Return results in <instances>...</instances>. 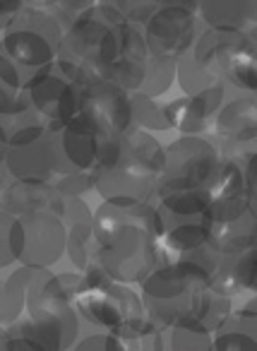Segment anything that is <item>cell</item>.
<instances>
[{
  "label": "cell",
  "instance_id": "obj_1",
  "mask_svg": "<svg viewBox=\"0 0 257 351\" xmlns=\"http://www.w3.org/2000/svg\"><path fill=\"white\" fill-rule=\"evenodd\" d=\"M79 325L82 320L60 287L58 274L51 269H32L25 315L5 330L12 337L36 341L46 351H73L79 341Z\"/></svg>",
  "mask_w": 257,
  "mask_h": 351
},
{
  "label": "cell",
  "instance_id": "obj_2",
  "mask_svg": "<svg viewBox=\"0 0 257 351\" xmlns=\"http://www.w3.org/2000/svg\"><path fill=\"white\" fill-rule=\"evenodd\" d=\"M209 287L212 277L199 265L175 258L140 284V298L147 317L164 330L178 322H193L199 296Z\"/></svg>",
  "mask_w": 257,
  "mask_h": 351
},
{
  "label": "cell",
  "instance_id": "obj_3",
  "mask_svg": "<svg viewBox=\"0 0 257 351\" xmlns=\"http://www.w3.org/2000/svg\"><path fill=\"white\" fill-rule=\"evenodd\" d=\"M118 58L116 27L103 17L99 3H94L73 27L63 34L56 65L79 84L99 77V70Z\"/></svg>",
  "mask_w": 257,
  "mask_h": 351
},
{
  "label": "cell",
  "instance_id": "obj_4",
  "mask_svg": "<svg viewBox=\"0 0 257 351\" xmlns=\"http://www.w3.org/2000/svg\"><path fill=\"white\" fill-rule=\"evenodd\" d=\"M63 34V27L53 17L32 3H25V8L12 17L0 36L3 56H8L20 68L36 73L56 63Z\"/></svg>",
  "mask_w": 257,
  "mask_h": 351
},
{
  "label": "cell",
  "instance_id": "obj_5",
  "mask_svg": "<svg viewBox=\"0 0 257 351\" xmlns=\"http://www.w3.org/2000/svg\"><path fill=\"white\" fill-rule=\"evenodd\" d=\"M171 258L161 245V239L145 229H121L106 239L97 250V265L118 284H142L151 272L169 265Z\"/></svg>",
  "mask_w": 257,
  "mask_h": 351
},
{
  "label": "cell",
  "instance_id": "obj_6",
  "mask_svg": "<svg viewBox=\"0 0 257 351\" xmlns=\"http://www.w3.org/2000/svg\"><path fill=\"white\" fill-rule=\"evenodd\" d=\"M221 164V152L207 137H178L166 147V169L156 188L159 197L178 191L207 188Z\"/></svg>",
  "mask_w": 257,
  "mask_h": 351
},
{
  "label": "cell",
  "instance_id": "obj_7",
  "mask_svg": "<svg viewBox=\"0 0 257 351\" xmlns=\"http://www.w3.org/2000/svg\"><path fill=\"white\" fill-rule=\"evenodd\" d=\"M199 3L193 0H159V10L145 27L149 56L178 60L197 44L204 25L197 17Z\"/></svg>",
  "mask_w": 257,
  "mask_h": 351
},
{
  "label": "cell",
  "instance_id": "obj_8",
  "mask_svg": "<svg viewBox=\"0 0 257 351\" xmlns=\"http://www.w3.org/2000/svg\"><path fill=\"white\" fill-rule=\"evenodd\" d=\"M68 248V229L63 219L46 212L15 217L12 226V253L20 267L51 269Z\"/></svg>",
  "mask_w": 257,
  "mask_h": 351
},
{
  "label": "cell",
  "instance_id": "obj_9",
  "mask_svg": "<svg viewBox=\"0 0 257 351\" xmlns=\"http://www.w3.org/2000/svg\"><path fill=\"white\" fill-rule=\"evenodd\" d=\"M82 89L84 84L75 82L53 63L36 73L27 87V97L34 111L49 123V130L56 132L82 113Z\"/></svg>",
  "mask_w": 257,
  "mask_h": 351
},
{
  "label": "cell",
  "instance_id": "obj_10",
  "mask_svg": "<svg viewBox=\"0 0 257 351\" xmlns=\"http://www.w3.org/2000/svg\"><path fill=\"white\" fill-rule=\"evenodd\" d=\"M156 188H159V176L151 173L145 164H140L125 149V140H123V156L113 166L99 171L94 191L103 197V202L156 205Z\"/></svg>",
  "mask_w": 257,
  "mask_h": 351
},
{
  "label": "cell",
  "instance_id": "obj_11",
  "mask_svg": "<svg viewBox=\"0 0 257 351\" xmlns=\"http://www.w3.org/2000/svg\"><path fill=\"white\" fill-rule=\"evenodd\" d=\"M3 169L12 181L49 183V186H53L56 178L70 173L68 164L63 159V152H60L58 135L51 130L44 132L39 140L29 142V145L10 147Z\"/></svg>",
  "mask_w": 257,
  "mask_h": 351
},
{
  "label": "cell",
  "instance_id": "obj_12",
  "mask_svg": "<svg viewBox=\"0 0 257 351\" xmlns=\"http://www.w3.org/2000/svg\"><path fill=\"white\" fill-rule=\"evenodd\" d=\"M82 116H87L108 137L125 140V137L137 132L135 118H132L130 94L118 89L116 84L103 82V80H94V82L84 84Z\"/></svg>",
  "mask_w": 257,
  "mask_h": 351
},
{
  "label": "cell",
  "instance_id": "obj_13",
  "mask_svg": "<svg viewBox=\"0 0 257 351\" xmlns=\"http://www.w3.org/2000/svg\"><path fill=\"white\" fill-rule=\"evenodd\" d=\"M212 140L221 156H245L257 152V97L228 99L214 121Z\"/></svg>",
  "mask_w": 257,
  "mask_h": 351
},
{
  "label": "cell",
  "instance_id": "obj_14",
  "mask_svg": "<svg viewBox=\"0 0 257 351\" xmlns=\"http://www.w3.org/2000/svg\"><path fill=\"white\" fill-rule=\"evenodd\" d=\"M58 135V145L63 152V159L68 164L70 173H97L101 156L106 152V145L111 137L101 132L87 116L79 113L77 118L56 130Z\"/></svg>",
  "mask_w": 257,
  "mask_h": 351
},
{
  "label": "cell",
  "instance_id": "obj_15",
  "mask_svg": "<svg viewBox=\"0 0 257 351\" xmlns=\"http://www.w3.org/2000/svg\"><path fill=\"white\" fill-rule=\"evenodd\" d=\"M226 94L228 87L221 82L197 97H183L166 104L164 111L171 130H178L180 137H202L214 125L223 104L228 101Z\"/></svg>",
  "mask_w": 257,
  "mask_h": 351
},
{
  "label": "cell",
  "instance_id": "obj_16",
  "mask_svg": "<svg viewBox=\"0 0 257 351\" xmlns=\"http://www.w3.org/2000/svg\"><path fill=\"white\" fill-rule=\"evenodd\" d=\"M255 49L245 32H221V29H204L199 34L197 44L193 46V58L204 73H209L214 80L223 82L226 73L245 58Z\"/></svg>",
  "mask_w": 257,
  "mask_h": 351
},
{
  "label": "cell",
  "instance_id": "obj_17",
  "mask_svg": "<svg viewBox=\"0 0 257 351\" xmlns=\"http://www.w3.org/2000/svg\"><path fill=\"white\" fill-rule=\"evenodd\" d=\"M145 229L147 234L164 239V224L156 205H142V202H101L94 212V239L101 245L121 229Z\"/></svg>",
  "mask_w": 257,
  "mask_h": 351
},
{
  "label": "cell",
  "instance_id": "obj_18",
  "mask_svg": "<svg viewBox=\"0 0 257 351\" xmlns=\"http://www.w3.org/2000/svg\"><path fill=\"white\" fill-rule=\"evenodd\" d=\"M63 224L68 229V248L65 255L73 263L75 272H87L97 263L99 243L94 239V212L82 197H65Z\"/></svg>",
  "mask_w": 257,
  "mask_h": 351
},
{
  "label": "cell",
  "instance_id": "obj_19",
  "mask_svg": "<svg viewBox=\"0 0 257 351\" xmlns=\"http://www.w3.org/2000/svg\"><path fill=\"white\" fill-rule=\"evenodd\" d=\"M0 207L10 212L12 217L22 215H46L63 217L65 197L49 183H25V181H10L0 197Z\"/></svg>",
  "mask_w": 257,
  "mask_h": 351
},
{
  "label": "cell",
  "instance_id": "obj_20",
  "mask_svg": "<svg viewBox=\"0 0 257 351\" xmlns=\"http://www.w3.org/2000/svg\"><path fill=\"white\" fill-rule=\"evenodd\" d=\"M204 29L245 32L257 25V0H204L197 8Z\"/></svg>",
  "mask_w": 257,
  "mask_h": 351
},
{
  "label": "cell",
  "instance_id": "obj_21",
  "mask_svg": "<svg viewBox=\"0 0 257 351\" xmlns=\"http://www.w3.org/2000/svg\"><path fill=\"white\" fill-rule=\"evenodd\" d=\"M212 289L219 293H226L228 298H236L245 291L247 296H257V243L247 248L245 253L231 255L221 260Z\"/></svg>",
  "mask_w": 257,
  "mask_h": 351
},
{
  "label": "cell",
  "instance_id": "obj_22",
  "mask_svg": "<svg viewBox=\"0 0 257 351\" xmlns=\"http://www.w3.org/2000/svg\"><path fill=\"white\" fill-rule=\"evenodd\" d=\"M212 207V195L207 188H193V191H178L159 197L156 210H159L161 224L173 226L185 221H199L207 217V210Z\"/></svg>",
  "mask_w": 257,
  "mask_h": 351
},
{
  "label": "cell",
  "instance_id": "obj_23",
  "mask_svg": "<svg viewBox=\"0 0 257 351\" xmlns=\"http://www.w3.org/2000/svg\"><path fill=\"white\" fill-rule=\"evenodd\" d=\"M212 351H257V315L231 313L214 330Z\"/></svg>",
  "mask_w": 257,
  "mask_h": 351
},
{
  "label": "cell",
  "instance_id": "obj_24",
  "mask_svg": "<svg viewBox=\"0 0 257 351\" xmlns=\"http://www.w3.org/2000/svg\"><path fill=\"white\" fill-rule=\"evenodd\" d=\"M156 351H212V332L197 322H178L156 332Z\"/></svg>",
  "mask_w": 257,
  "mask_h": 351
},
{
  "label": "cell",
  "instance_id": "obj_25",
  "mask_svg": "<svg viewBox=\"0 0 257 351\" xmlns=\"http://www.w3.org/2000/svg\"><path fill=\"white\" fill-rule=\"evenodd\" d=\"M32 267H20L3 282V296H0V330L15 325L27 308V289H29Z\"/></svg>",
  "mask_w": 257,
  "mask_h": 351
},
{
  "label": "cell",
  "instance_id": "obj_26",
  "mask_svg": "<svg viewBox=\"0 0 257 351\" xmlns=\"http://www.w3.org/2000/svg\"><path fill=\"white\" fill-rule=\"evenodd\" d=\"M161 245L169 253V258H178V255L193 253V250L209 245V226L207 217L199 221H185V224H173L164 229V239Z\"/></svg>",
  "mask_w": 257,
  "mask_h": 351
},
{
  "label": "cell",
  "instance_id": "obj_27",
  "mask_svg": "<svg viewBox=\"0 0 257 351\" xmlns=\"http://www.w3.org/2000/svg\"><path fill=\"white\" fill-rule=\"evenodd\" d=\"M231 313H233V298H228L226 293L214 291V289L209 287V289H204L202 296H199L193 322L202 325L204 330H209L214 335V330H217Z\"/></svg>",
  "mask_w": 257,
  "mask_h": 351
},
{
  "label": "cell",
  "instance_id": "obj_28",
  "mask_svg": "<svg viewBox=\"0 0 257 351\" xmlns=\"http://www.w3.org/2000/svg\"><path fill=\"white\" fill-rule=\"evenodd\" d=\"M125 149L135 156L140 164H145L151 173H156L161 178L166 169V147L156 140L154 135L145 130H137L135 135L125 137Z\"/></svg>",
  "mask_w": 257,
  "mask_h": 351
},
{
  "label": "cell",
  "instance_id": "obj_29",
  "mask_svg": "<svg viewBox=\"0 0 257 351\" xmlns=\"http://www.w3.org/2000/svg\"><path fill=\"white\" fill-rule=\"evenodd\" d=\"M207 191H209V195H212V200L245 193V176H243V169H241V164H238V159H233V156H221V164H219L217 173H214Z\"/></svg>",
  "mask_w": 257,
  "mask_h": 351
},
{
  "label": "cell",
  "instance_id": "obj_30",
  "mask_svg": "<svg viewBox=\"0 0 257 351\" xmlns=\"http://www.w3.org/2000/svg\"><path fill=\"white\" fill-rule=\"evenodd\" d=\"M175 63L173 58H159V56H149L145 68V82L140 87V94L149 99H156L171 89L175 82Z\"/></svg>",
  "mask_w": 257,
  "mask_h": 351
},
{
  "label": "cell",
  "instance_id": "obj_31",
  "mask_svg": "<svg viewBox=\"0 0 257 351\" xmlns=\"http://www.w3.org/2000/svg\"><path fill=\"white\" fill-rule=\"evenodd\" d=\"M130 106H132V118H135L137 130H145V132L171 130L164 106H161L156 99H149V97H145V94L135 92V94H130Z\"/></svg>",
  "mask_w": 257,
  "mask_h": 351
},
{
  "label": "cell",
  "instance_id": "obj_32",
  "mask_svg": "<svg viewBox=\"0 0 257 351\" xmlns=\"http://www.w3.org/2000/svg\"><path fill=\"white\" fill-rule=\"evenodd\" d=\"M175 80H178L180 89H183L188 97H197V94L221 84L219 80H214L212 75L204 73V70L195 63L193 51H188V53L178 58V63H175Z\"/></svg>",
  "mask_w": 257,
  "mask_h": 351
},
{
  "label": "cell",
  "instance_id": "obj_33",
  "mask_svg": "<svg viewBox=\"0 0 257 351\" xmlns=\"http://www.w3.org/2000/svg\"><path fill=\"white\" fill-rule=\"evenodd\" d=\"M223 84L238 97H257V46L228 70Z\"/></svg>",
  "mask_w": 257,
  "mask_h": 351
},
{
  "label": "cell",
  "instance_id": "obj_34",
  "mask_svg": "<svg viewBox=\"0 0 257 351\" xmlns=\"http://www.w3.org/2000/svg\"><path fill=\"white\" fill-rule=\"evenodd\" d=\"M118 39V58L116 60H130V63L147 65L149 60V49H147L145 29L135 25H121L116 27Z\"/></svg>",
  "mask_w": 257,
  "mask_h": 351
},
{
  "label": "cell",
  "instance_id": "obj_35",
  "mask_svg": "<svg viewBox=\"0 0 257 351\" xmlns=\"http://www.w3.org/2000/svg\"><path fill=\"white\" fill-rule=\"evenodd\" d=\"M32 5L44 10L46 15H51L60 27H63V32H68L70 27H73L75 22L94 5V3L92 0H84V3H77V0H34Z\"/></svg>",
  "mask_w": 257,
  "mask_h": 351
},
{
  "label": "cell",
  "instance_id": "obj_36",
  "mask_svg": "<svg viewBox=\"0 0 257 351\" xmlns=\"http://www.w3.org/2000/svg\"><path fill=\"white\" fill-rule=\"evenodd\" d=\"M116 8L121 10L125 25H135L145 29L149 20L159 10V0H113Z\"/></svg>",
  "mask_w": 257,
  "mask_h": 351
},
{
  "label": "cell",
  "instance_id": "obj_37",
  "mask_svg": "<svg viewBox=\"0 0 257 351\" xmlns=\"http://www.w3.org/2000/svg\"><path fill=\"white\" fill-rule=\"evenodd\" d=\"M36 73H39V70H36ZM36 73L20 68V65L12 63V60L8 58V56H3V51H0V82L5 84L8 89H12V92H27V87H29L32 80L36 77Z\"/></svg>",
  "mask_w": 257,
  "mask_h": 351
},
{
  "label": "cell",
  "instance_id": "obj_38",
  "mask_svg": "<svg viewBox=\"0 0 257 351\" xmlns=\"http://www.w3.org/2000/svg\"><path fill=\"white\" fill-rule=\"evenodd\" d=\"M94 186H97V173H82V171L60 176L53 181V188L63 197H82L84 193L94 191Z\"/></svg>",
  "mask_w": 257,
  "mask_h": 351
},
{
  "label": "cell",
  "instance_id": "obj_39",
  "mask_svg": "<svg viewBox=\"0 0 257 351\" xmlns=\"http://www.w3.org/2000/svg\"><path fill=\"white\" fill-rule=\"evenodd\" d=\"M73 351H127V344L116 335L108 332H94L87 335L73 346Z\"/></svg>",
  "mask_w": 257,
  "mask_h": 351
},
{
  "label": "cell",
  "instance_id": "obj_40",
  "mask_svg": "<svg viewBox=\"0 0 257 351\" xmlns=\"http://www.w3.org/2000/svg\"><path fill=\"white\" fill-rule=\"evenodd\" d=\"M12 226H15V217L0 207V269L17 263L12 253Z\"/></svg>",
  "mask_w": 257,
  "mask_h": 351
},
{
  "label": "cell",
  "instance_id": "obj_41",
  "mask_svg": "<svg viewBox=\"0 0 257 351\" xmlns=\"http://www.w3.org/2000/svg\"><path fill=\"white\" fill-rule=\"evenodd\" d=\"M233 159H238V164H241L243 176H245V195L252 210L257 212V152H250L245 156H233Z\"/></svg>",
  "mask_w": 257,
  "mask_h": 351
},
{
  "label": "cell",
  "instance_id": "obj_42",
  "mask_svg": "<svg viewBox=\"0 0 257 351\" xmlns=\"http://www.w3.org/2000/svg\"><path fill=\"white\" fill-rule=\"evenodd\" d=\"M22 8H25L22 0H0V34L5 32V27L10 25V20L22 10Z\"/></svg>",
  "mask_w": 257,
  "mask_h": 351
},
{
  "label": "cell",
  "instance_id": "obj_43",
  "mask_svg": "<svg viewBox=\"0 0 257 351\" xmlns=\"http://www.w3.org/2000/svg\"><path fill=\"white\" fill-rule=\"evenodd\" d=\"M20 94L22 92H12V89H8L5 84L0 82V118L8 116V113L17 106V101H20Z\"/></svg>",
  "mask_w": 257,
  "mask_h": 351
},
{
  "label": "cell",
  "instance_id": "obj_44",
  "mask_svg": "<svg viewBox=\"0 0 257 351\" xmlns=\"http://www.w3.org/2000/svg\"><path fill=\"white\" fill-rule=\"evenodd\" d=\"M10 351H46V349H41V346L36 344V341H32V339L10 335Z\"/></svg>",
  "mask_w": 257,
  "mask_h": 351
},
{
  "label": "cell",
  "instance_id": "obj_45",
  "mask_svg": "<svg viewBox=\"0 0 257 351\" xmlns=\"http://www.w3.org/2000/svg\"><path fill=\"white\" fill-rule=\"evenodd\" d=\"M233 313H245V315H257V296H247Z\"/></svg>",
  "mask_w": 257,
  "mask_h": 351
},
{
  "label": "cell",
  "instance_id": "obj_46",
  "mask_svg": "<svg viewBox=\"0 0 257 351\" xmlns=\"http://www.w3.org/2000/svg\"><path fill=\"white\" fill-rule=\"evenodd\" d=\"M8 149H10V142H8V135L0 125V169L5 166V156H8Z\"/></svg>",
  "mask_w": 257,
  "mask_h": 351
},
{
  "label": "cell",
  "instance_id": "obj_47",
  "mask_svg": "<svg viewBox=\"0 0 257 351\" xmlns=\"http://www.w3.org/2000/svg\"><path fill=\"white\" fill-rule=\"evenodd\" d=\"M0 351H10V335H8V330H0Z\"/></svg>",
  "mask_w": 257,
  "mask_h": 351
},
{
  "label": "cell",
  "instance_id": "obj_48",
  "mask_svg": "<svg viewBox=\"0 0 257 351\" xmlns=\"http://www.w3.org/2000/svg\"><path fill=\"white\" fill-rule=\"evenodd\" d=\"M10 181H12L10 176H8V178H5V169H0V197H3V191H5L8 183H10Z\"/></svg>",
  "mask_w": 257,
  "mask_h": 351
},
{
  "label": "cell",
  "instance_id": "obj_49",
  "mask_svg": "<svg viewBox=\"0 0 257 351\" xmlns=\"http://www.w3.org/2000/svg\"><path fill=\"white\" fill-rule=\"evenodd\" d=\"M245 34H247V39L252 41V44L257 46V25H252V27H247L245 29Z\"/></svg>",
  "mask_w": 257,
  "mask_h": 351
},
{
  "label": "cell",
  "instance_id": "obj_50",
  "mask_svg": "<svg viewBox=\"0 0 257 351\" xmlns=\"http://www.w3.org/2000/svg\"><path fill=\"white\" fill-rule=\"evenodd\" d=\"M0 296H3V282H0Z\"/></svg>",
  "mask_w": 257,
  "mask_h": 351
},
{
  "label": "cell",
  "instance_id": "obj_51",
  "mask_svg": "<svg viewBox=\"0 0 257 351\" xmlns=\"http://www.w3.org/2000/svg\"><path fill=\"white\" fill-rule=\"evenodd\" d=\"M0 36H3V34H0ZM0 51H3V39H0Z\"/></svg>",
  "mask_w": 257,
  "mask_h": 351
}]
</instances>
